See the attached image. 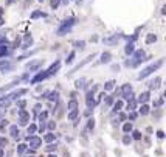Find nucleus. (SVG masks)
Listing matches in <instances>:
<instances>
[{
    "label": "nucleus",
    "instance_id": "obj_1",
    "mask_svg": "<svg viewBox=\"0 0 166 157\" xmlns=\"http://www.w3.org/2000/svg\"><path fill=\"white\" fill-rule=\"evenodd\" d=\"M130 59H127V61L124 62V64L127 67H137L138 64H141V62L144 61V58H146V53H144V50H135L134 53L130 54Z\"/></svg>",
    "mask_w": 166,
    "mask_h": 157
},
{
    "label": "nucleus",
    "instance_id": "obj_2",
    "mask_svg": "<svg viewBox=\"0 0 166 157\" xmlns=\"http://www.w3.org/2000/svg\"><path fill=\"white\" fill-rule=\"evenodd\" d=\"M161 65H163V59H158L157 62H154V64L147 65L146 69H143L141 72H140V75H138V79H144V78H147L149 75H152L154 72H157V70H158Z\"/></svg>",
    "mask_w": 166,
    "mask_h": 157
},
{
    "label": "nucleus",
    "instance_id": "obj_3",
    "mask_svg": "<svg viewBox=\"0 0 166 157\" xmlns=\"http://www.w3.org/2000/svg\"><path fill=\"white\" fill-rule=\"evenodd\" d=\"M75 23H76V19H75V17L65 19V20L61 23V27L58 28V36H64V34H67V33H70V31H71V27H73Z\"/></svg>",
    "mask_w": 166,
    "mask_h": 157
},
{
    "label": "nucleus",
    "instance_id": "obj_4",
    "mask_svg": "<svg viewBox=\"0 0 166 157\" xmlns=\"http://www.w3.org/2000/svg\"><path fill=\"white\" fill-rule=\"evenodd\" d=\"M27 142H28V146H31L33 149H37V148L42 145V138L40 137H36V135H28Z\"/></svg>",
    "mask_w": 166,
    "mask_h": 157
},
{
    "label": "nucleus",
    "instance_id": "obj_5",
    "mask_svg": "<svg viewBox=\"0 0 166 157\" xmlns=\"http://www.w3.org/2000/svg\"><path fill=\"white\" fill-rule=\"evenodd\" d=\"M28 121H29V112H27L25 109H20L19 111V125L28 126Z\"/></svg>",
    "mask_w": 166,
    "mask_h": 157
},
{
    "label": "nucleus",
    "instance_id": "obj_6",
    "mask_svg": "<svg viewBox=\"0 0 166 157\" xmlns=\"http://www.w3.org/2000/svg\"><path fill=\"white\" fill-rule=\"evenodd\" d=\"M28 93V89H17V90H14V92H11V93H8V95H5L8 100H17L19 96H22V95H27Z\"/></svg>",
    "mask_w": 166,
    "mask_h": 157
},
{
    "label": "nucleus",
    "instance_id": "obj_7",
    "mask_svg": "<svg viewBox=\"0 0 166 157\" xmlns=\"http://www.w3.org/2000/svg\"><path fill=\"white\" fill-rule=\"evenodd\" d=\"M48 78V73H47V70H42V72H39V73H36L34 76L31 78V84H37V83H40V81H44V79H47Z\"/></svg>",
    "mask_w": 166,
    "mask_h": 157
},
{
    "label": "nucleus",
    "instance_id": "obj_8",
    "mask_svg": "<svg viewBox=\"0 0 166 157\" xmlns=\"http://www.w3.org/2000/svg\"><path fill=\"white\" fill-rule=\"evenodd\" d=\"M42 64H44V61H42V59L31 61V62H28V64H27V70H29V72H36V70H39L40 67H42Z\"/></svg>",
    "mask_w": 166,
    "mask_h": 157
},
{
    "label": "nucleus",
    "instance_id": "obj_9",
    "mask_svg": "<svg viewBox=\"0 0 166 157\" xmlns=\"http://www.w3.org/2000/svg\"><path fill=\"white\" fill-rule=\"evenodd\" d=\"M12 69H14V65H12L8 59H3V58L0 59V72L5 73V72H11Z\"/></svg>",
    "mask_w": 166,
    "mask_h": 157
},
{
    "label": "nucleus",
    "instance_id": "obj_10",
    "mask_svg": "<svg viewBox=\"0 0 166 157\" xmlns=\"http://www.w3.org/2000/svg\"><path fill=\"white\" fill-rule=\"evenodd\" d=\"M120 39H121L120 34H113V36H110V37H104L103 44H106V45H117L118 42H120Z\"/></svg>",
    "mask_w": 166,
    "mask_h": 157
},
{
    "label": "nucleus",
    "instance_id": "obj_11",
    "mask_svg": "<svg viewBox=\"0 0 166 157\" xmlns=\"http://www.w3.org/2000/svg\"><path fill=\"white\" fill-rule=\"evenodd\" d=\"M61 69V61H56V62H53L51 67H50L48 70H47V73H48V76H51L54 73H58V70Z\"/></svg>",
    "mask_w": 166,
    "mask_h": 157
},
{
    "label": "nucleus",
    "instance_id": "obj_12",
    "mask_svg": "<svg viewBox=\"0 0 166 157\" xmlns=\"http://www.w3.org/2000/svg\"><path fill=\"white\" fill-rule=\"evenodd\" d=\"M160 83H161V78H160V76H155L152 81L147 83V87H149V89H154V90H155V89L160 87Z\"/></svg>",
    "mask_w": 166,
    "mask_h": 157
},
{
    "label": "nucleus",
    "instance_id": "obj_13",
    "mask_svg": "<svg viewBox=\"0 0 166 157\" xmlns=\"http://www.w3.org/2000/svg\"><path fill=\"white\" fill-rule=\"evenodd\" d=\"M135 107H137V100H135V98H129V100H127V104H126V111L132 112V111H135Z\"/></svg>",
    "mask_w": 166,
    "mask_h": 157
},
{
    "label": "nucleus",
    "instance_id": "obj_14",
    "mask_svg": "<svg viewBox=\"0 0 166 157\" xmlns=\"http://www.w3.org/2000/svg\"><path fill=\"white\" fill-rule=\"evenodd\" d=\"M93 58H95V54H90V56H87V58H86V59H84V61H82V62H79V64H78V65H76V67H75V69H73V70H71V72H70V73H73V72H76V70H79V69H81V67H84V65H86V64H87V62H90V61H92V59H93Z\"/></svg>",
    "mask_w": 166,
    "mask_h": 157
},
{
    "label": "nucleus",
    "instance_id": "obj_15",
    "mask_svg": "<svg viewBox=\"0 0 166 157\" xmlns=\"http://www.w3.org/2000/svg\"><path fill=\"white\" fill-rule=\"evenodd\" d=\"M149 98H151V93L149 92H143V93H140V96H138V100H137V103L140 104H143V103H147Z\"/></svg>",
    "mask_w": 166,
    "mask_h": 157
},
{
    "label": "nucleus",
    "instance_id": "obj_16",
    "mask_svg": "<svg viewBox=\"0 0 166 157\" xmlns=\"http://www.w3.org/2000/svg\"><path fill=\"white\" fill-rule=\"evenodd\" d=\"M25 42H23V45L20 47V48H23V50H27V48H29V47L33 45V37H31V34H25Z\"/></svg>",
    "mask_w": 166,
    "mask_h": 157
},
{
    "label": "nucleus",
    "instance_id": "obj_17",
    "mask_svg": "<svg viewBox=\"0 0 166 157\" xmlns=\"http://www.w3.org/2000/svg\"><path fill=\"white\" fill-rule=\"evenodd\" d=\"M8 54H10L8 44H2V45H0V59H2V58H6Z\"/></svg>",
    "mask_w": 166,
    "mask_h": 157
},
{
    "label": "nucleus",
    "instance_id": "obj_18",
    "mask_svg": "<svg viewBox=\"0 0 166 157\" xmlns=\"http://www.w3.org/2000/svg\"><path fill=\"white\" fill-rule=\"evenodd\" d=\"M110 61H112V54H110L109 52H104L103 54H101V62H103V64H109Z\"/></svg>",
    "mask_w": 166,
    "mask_h": 157
},
{
    "label": "nucleus",
    "instance_id": "obj_19",
    "mask_svg": "<svg viewBox=\"0 0 166 157\" xmlns=\"http://www.w3.org/2000/svg\"><path fill=\"white\" fill-rule=\"evenodd\" d=\"M10 134H11V137H14V138H19V135H20V132H19V128H17L16 125L10 126Z\"/></svg>",
    "mask_w": 166,
    "mask_h": 157
},
{
    "label": "nucleus",
    "instance_id": "obj_20",
    "mask_svg": "<svg viewBox=\"0 0 166 157\" xmlns=\"http://www.w3.org/2000/svg\"><path fill=\"white\" fill-rule=\"evenodd\" d=\"M135 52V45H134V42H127V45H126V48H124V53L129 56V54H132Z\"/></svg>",
    "mask_w": 166,
    "mask_h": 157
},
{
    "label": "nucleus",
    "instance_id": "obj_21",
    "mask_svg": "<svg viewBox=\"0 0 166 157\" xmlns=\"http://www.w3.org/2000/svg\"><path fill=\"white\" fill-rule=\"evenodd\" d=\"M47 98H48L50 101H58L59 100V92H56V90L48 92V93H47Z\"/></svg>",
    "mask_w": 166,
    "mask_h": 157
},
{
    "label": "nucleus",
    "instance_id": "obj_22",
    "mask_svg": "<svg viewBox=\"0 0 166 157\" xmlns=\"http://www.w3.org/2000/svg\"><path fill=\"white\" fill-rule=\"evenodd\" d=\"M67 109H68V111H75V109H79L78 101H76V100H70V101H68V104H67Z\"/></svg>",
    "mask_w": 166,
    "mask_h": 157
},
{
    "label": "nucleus",
    "instance_id": "obj_23",
    "mask_svg": "<svg viewBox=\"0 0 166 157\" xmlns=\"http://www.w3.org/2000/svg\"><path fill=\"white\" fill-rule=\"evenodd\" d=\"M138 112L141 114V115H147V114L151 112V107H149V106H147L146 103H143V104H141V107L138 109Z\"/></svg>",
    "mask_w": 166,
    "mask_h": 157
},
{
    "label": "nucleus",
    "instance_id": "obj_24",
    "mask_svg": "<svg viewBox=\"0 0 166 157\" xmlns=\"http://www.w3.org/2000/svg\"><path fill=\"white\" fill-rule=\"evenodd\" d=\"M75 87L78 89V90H81V89H84V87H86V79H84V78L78 79V81L75 83Z\"/></svg>",
    "mask_w": 166,
    "mask_h": 157
},
{
    "label": "nucleus",
    "instance_id": "obj_25",
    "mask_svg": "<svg viewBox=\"0 0 166 157\" xmlns=\"http://www.w3.org/2000/svg\"><path fill=\"white\" fill-rule=\"evenodd\" d=\"M157 41V36L154 34V33H149V34L146 36V44L149 45V44H154V42Z\"/></svg>",
    "mask_w": 166,
    "mask_h": 157
},
{
    "label": "nucleus",
    "instance_id": "obj_26",
    "mask_svg": "<svg viewBox=\"0 0 166 157\" xmlns=\"http://www.w3.org/2000/svg\"><path fill=\"white\" fill-rule=\"evenodd\" d=\"M115 87V81L113 79H110V81H107L104 84V92H109V90H112V89Z\"/></svg>",
    "mask_w": 166,
    "mask_h": 157
},
{
    "label": "nucleus",
    "instance_id": "obj_27",
    "mask_svg": "<svg viewBox=\"0 0 166 157\" xmlns=\"http://www.w3.org/2000/svg\"><path fill=\"white\" fill-rule=\"evenodd\" d=\"M39 17H45V12H42V11H33L31 12V19L33 20H36Z\"/></svg>",
    "mask_w": 166,
    "mask_h": 157
},
{
    "label": "nucleus",
    "instance_id": "obj_28",
    "mask_svg": "<svg viewBox=\"0 0 166 157\" xmlns=\"http://www.w3.org/2000/svg\"><path fill=\"white\" fill-rule=\"evenodd\" d=\"M75 56H76V53H75V52H70V53H68V56H67V59H65V64H67V65H70L71 62L75 61Z\"/></svg>",
    "mask_w": 166,
    "mask_h": 157
},
{
    "label": "nucleus",
    "instance_id": "obj_29",
    "mask_svg": "<svg viewBox=\"0 0 166 157\" xmlns=\"http://www.w3.org/2000/svg\"><path fill=\"white\" fill-rule=\"evenodd\" d=\"M78 115H79V109H75V111H70V114H68V120H76L78 118Z\"/></svg>",
    "mask_w": 166,
    "mask_h": 157
},
{
    "label": "nucleus",
    "instance_id": "obj_30",
    "mask_svg": "<svg viewBox=\"0 0 166 157\" xmlns=\"http://www.w3.org/2000/svg\"><path fill=\"white\" fill-rule=\"evenodd\" d=\"M121 109H123V101L121 100H117V101H115V104H113V111L115 112H120Z\"/></svg>",
    "mask_w": 166,
    "mask_h": 157
},
{
    "label": "nucleus",
    "instance_id": "obj_31",
    "mask_svg": "<svg viewBox=\"0 0 166 157\" xmlns=\"http://www.w3.org/2000/svg\"><path fill=\"white\" fill-rule=\"evenodd\" d=\"M130 131H132V123H124V126H123V132L129 134Z\"/></svg>",
    "mask_w": 166,
    "mask_h": 157
},
{
    "label": "nucleus",
    "instance_id": "obj_32",
    "mask_svg": "<svg viewBox=\"0 0 166 157\" xmlns=\"http://www.w3.org/2000/svg\"><path fill=\"white\" fill-rule=\"evenodd\" d=\"M75 47H76V48H79V50H84V48H86V42H84V41H76Z\"/></svg>",
    "mask_w": 166,
    "mask_h": 157
},
{
    "label": "nucleus",
    "instance_id": "obj_33",
    "mask_svg": "<svg viewBox=\"0 0 166 157\" xmlns=\"http://www.w3.org/2000/svg\"><path fill=\"white\" fill-rule=\"evenodd\" d=\"M36 131H37V126L34 125V123H31V125L28 126V134H29V135H33V134L36 132Z\"/></svg>",
    "mask_w": 166,
    "mask_h": 157
},
{
    "label": "nucleus",
    "instance_id": "obj_34",
    "mask_svg": "<svg viewBox=\"0 0 166 157\" xmlns=\"http://www.w3.org/2000/svg\"><path fill=\"white\" fill-rule=\"evenodd\" d=\"M16 106H17L19 109H25V106H27V101H25V100H17V101H16Z\"/></svg>",
    "mask_w": 166,
    "mask_h": 157
},
{
    "label": "nucleus",
    "instance_id": "obj_35",
    "mask_svg": "<svg viewBox=\"0 0 166 157\" xmlns=\"http://www.w3.org/2000/svg\"><path fill=\"white\" fill-rule=\"evenodd\" d=\"M44 140H45L47 143H51L53 140H54V134H51V132H48V134H47L45 137H44Z\"/></svg>",
    "mask_w": 166,
    "mask_h": 157
},
{
    "label": "nucleus",
    "instance_id": "obj_36",
    "mask_svg": "<svg viewBox=\"0 0 166 157\" xmlns=\"http://www.w3.org/2000/svg\"><path fill=\"white\" fill-rule=\"evenodd\" d=\"M25 151H27V145H25V143H22V145L17 146V154H23Z\"/></svg>",
    "mask_w": 166,
    "mask_h": 157
},
{
    "label": "nucleus",
    "instance_id": "obj_37",
    "mask_svg": "<svg viewBox=\"0 0 166 157\" xmlns=\"http://www.w3.org/2000/svg\"><path fill=\"white\" fill-rule=\"evenodd\" d=\"M130 132H132V137H134L135 140L141 138V132H140V131H130Z\"/></svg>",
    "mask_w": 166,
    "mask_h": 157
},
{
    "label": "nucleus",
    "instance_id": "obj_38",
    "mask_svg": "<svg viewBox=\"0 0 166 157\" xmlns=\"http://www.w3.org/2000/svg\"><path fill=\"white\" fill-rule=\"evenodd\" d=\"M2 44H8V39H6L5 33H0V45H2Z\"/></svg>",
    "mask_w": 166,
    "mask_h": 157
},
{
    "label": "nucleus",
    "instance_id": "obj_39",
    "mask_svg": "<svg viewBox=\"0 0 166 157\" xmlns=\"http://www.w3.org/2000/svg\"><path fill=\"white\" fill-rule=\"evenodd\" d=\"M8 145V140L5 137H0V148H5Z\"/></svg>",
    "mask_w": 166,
    "mask_h": 157
},
{
    "label": "nucleus",
    "instance_id": "obj_40",
    "mask_svg": "<svg viewBox=\"0 0 166 157\" xmlns=\"http://www.w3.org/2000/svg\"><path fill=\"white\" fill-rule=\"evenodd\" d=\"M56 143H54V145H53V143H50V145L48 146H47V151H50V152H51V151H56Z\"/></svg>",
    "mask_w": 166,
    "mask_h": 157
},
{
    "label": "nucleus",
    "instance_id": "obj_41",
    "mask_svg": "<svg viewBox=\"0 0 166 157\" xmlns=\"http://www.w3.org/2000/svg\"><path fill=\"white\" fill-rule=\"evenodd\" d=\"M87 128L88 129H93V128H95V120H93V118H90V120H88V125H87Z\"/></svg>",
    "mask_w": 166,
    "mask_h": 157
},
{
    "label": "nucleus",
    "instance_id": "obj_42",
    "mask_svg": "<svg viewBox=\"0 0 166 157\" xmlns=\"http://www.w3.org/2000/svg\"><path fill=\"white\" fill-rule=\"evenodd\" d=\"M130 142H132V138L129 137V135H124V137H123V143H124V145H129Z\"/></svg>",
    "mask_w": 166,
    "mask_h": 157
},
{
    "label": "nucleus",
    "instance_id": "obj_43",
    "mask_svg": "<svg viewBox=\"0 0 166 157\" xmlns=\"http://www.w3.org/2000/svg\"><path fill=\"white\" fill-rule=\"evenodd\" d=\"M59 3H61V0H51V8L56 10V8L59 6Z\"/></svg>",
    "mask_w": 166,
    "mask_h": 157
},
{
    "label": "nucleus",
    "instance_id": "obj_44",
    "mask_svg": "<svg viewBox=\"0 0 166 157\" xmlns=\"http://www.w3.org/2000/svg\"><path fill=\"white\" fill-rule=\"evenodd\" d=\"M47 117H48V114H47V112H42L40 115H39V121H45Z\"/></svg>",
    "mask_w": 166,
    "mask_h": 157
},
{
    "label": "nucleus",
    "instance_id": "obj_45",
    "mask_svg": "<svg viewBox=\"0 0 166 157\" xmlns=\"http://www.w3.org/2000/svg\"><path fill=\"white\" fill-rule=\"evenodd\" d=\"M113 101H115V98H113V96H107V98H106V104H113Z\"/></svg>",
    "mask_w": 166,
    "mask_h": 157
},
{
    "label": "nucleus",
    "instance_id": "obj_46",
    "mask_svg": "<svg viewBox=\"0 0 166 157\" xmlns=\"http://www.w3.org/2000/svg\"><path fill=\"white\" fill-rule=\"evenodd\" d=\"M135 118H137V114H135L134 111H132V112L129 114V120H135Z\"/></svg>",
    "mask_w": 166,
    "mask_h": 157
},
{
    "label": "nucleus",
    "instance_id": "obj_47",
    "mask_svg": "<svg viewBox=\"0 0 166 157\" xmlns=\"http://www.w3.org/2000/svg\"><path fill=\"white\" fill-rule=\"evenodd\" d=\"M39 131H40V132H44V131H45V121H40V126H39Z\"/></svg>",
    "mask_w": 166,
    "mask_h": 157
},
{
    "label": "nucleus",
    "instance_id": "obj_48",
    "mask_svg": "<svg viewBox=\"0 0 166 157\" xmlns=\"http://www.w3.org/2000/svg\"><path fill=\"white\" fill-rule=\"evenodd\" d=\"M54 128H56V125H54L53 121H50V123H48V129H50V131H53Z\"/></svg>",
    "mask_w": 166,
    "mask_h": 157
},
{
    "label": "nucleus",
    "instance_id": "obj_49",
    "mask_svg": "<svg viewBox=\"0 0 166 157\" xmlns=\"http://www.w3.org/2000/svg\"><path fill=\"white\" fill-rule=\"evenodd\" d=\"M157 137H158V138H163V137H165L163 131H158V132H157Z\"/></svg>",
    "mask_w": 166,
    "mask_h": 157
},
{
    "label": "nucleus",
    "instance_id": "obj_50",
    "mask_svg": "<svg viewBox=\"0 0 166 157\" xmlns=\"http://www.w3.org/2000/svg\"><path fill=\"white\" fill-rule=\"evenodd\" d=\"M40 107H42L40 104H36V106H34V112H39V111H40Z\"/></svg>",
    "mask_w": 166,
    "mask_h": 157
},
{
    "label": "nucleus",
    "instance_id": "obj_51",
    "mask_svg": "<svg viewBox=\"0 0 166 157\" xmlns=\"http://www.w3.org/2000/svg\"><path fill=\"white\" fill-rule=\"evenodd\" d=\"M5 111H6V109H0V118L5 115Z\"/></svg>",
    "mask_w": 166,
    "mask_h": 157
},
{
    "label": "nucleus",
    "instance_id": "obj_52",
    "mask_svg": "<svg viewBox=\"0 0 166 157\" xmlns=\"http://www.w3.org/2000/svg\"><path fill=\"white\" fill-rule=\"evenodd\" d=\"M3 23H5V20H3V17H2V16H0V27H2Z\"/></svg>",
    "mask_w": 166,
    "mask_h": 157
},
{
    "label": "nucleus",
    "instance_id": "obj_53",
    "mask_svg": "<svg viewBox=\"0 0 166 157\" xmlns=\"http://www.w3.org/2000/svg\"><path fill=\"white\" fill-rule=\"evenodd\" d=\"M3 154H5V151H3V148H0V157H3Z\"/></svg>",
    "mask_w": 166,
    "mask_h": 157
},
{
    "label": "nucleus",
    "instance_id": "obj_54",
    "mask_svg": "<svg viewBox=\"0 0 166 157\" xmlns=\"http://www.w3.org/2000/svg\"><path fill=\"white\" fill-rule=\"evenodd\" d=\"M6 2H8V3H10V5H11V3H14L16 0H6Z\"/></svg>",
    "mask_w": 166,
    "mask_h": 157
},
{
    "label": "nucleus",
    "instance_id": "obj_55",
    "mask_svg": "<svg viewBox=\"0 0 166 157\" xmlns=\"http://www.w3.org/2000/svg\"><path fill=\"white\" fill-rule=\"evenodd\" d=\"M2 14H3V8L0 6V16H2Z\"/></svg>",
    "mask_w": 166,
    "mask_h": 157
},
{
    "label": "nucleus",
    "instance_id": "obj_56",
    "mask_svg": "<svg viewBox=\"0 0 166 157\" xmlns=\"http://www.w3.org/2000/svg\"><path fill=\"white\" fill-rule=\"evenodd\" d=\"M48 157H58V156H56V154H50Z\"/></svg>",
    "mask_w": 166,
    "mask_h": 157
},
{
    "label": "nucleus",
    "instance_id": "obj_57",
    "mask_svg": "<svg viewBox=\"0 0 166 157\" xmlns=\"http://www.w3.org/2000/svg\"><path fill=\"white\" fill-rule=\"evenodd\" d=\"M39 2H45V0H39Z\"/></svg>",
    "mask_w": 166,
    "mask_h": 157
},
{
    "label": "nucleus",
    "instance_id": "obj_58",
    "mask_svg": "<svg viewBox=\"0 0 166 157\" xmlns=\"http://www.w3.org/2000/svg\"><path fill=\"white\" fill-rule=\"evenodd\" d=\"M78 2H81V0H78Z\"/></svg>",
    "mask_w": 166,
    "mask_h": 157
}]
</instances>
